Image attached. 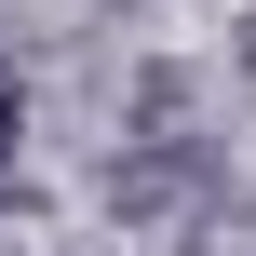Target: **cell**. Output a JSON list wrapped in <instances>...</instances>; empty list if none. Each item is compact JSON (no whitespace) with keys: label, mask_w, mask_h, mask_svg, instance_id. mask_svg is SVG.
I'll use <instances>...</instances> for the list:
<instances>
[{"label":"cell","mask_w":256,"mask_h":256,"mask_svg":"<svg viewBox=\"0 0 256 256\" xmlns=\"http://www.w3.org/2000/svg\"><path fill=\"white\" fill-rule=\"evenodd\" d=\"M0 135H14V94H0Z\"/></svg>","instance_id":"cell-1"}]
</instances>
